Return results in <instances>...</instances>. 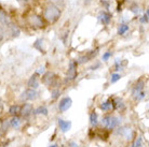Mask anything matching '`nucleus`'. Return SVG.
Masks as SVG:
<instances>
[{
  "instance_id": "412c9836",
  "label": "nucleus",
  "mask_w": 149,
  "mask_h": 147,
  "mask_svg": "<svg viewBox=\"0 0 149 147\" xmlns=\"http://www.w3.org/2000/svg\"><path fill=\"white\" fill-rule=\"evenodd\" d=\"M132 147H144V146H143V139H142V136H138L137 139L134 141V143L132 144Z\"/></svg>"
},
{
  "instance_id": "393cba45",
  "label": "nucleus",
  "mask_w": 149,
  "mask_h": 147,
  "mask_svg": "<svg viewBox=\"0 0 149 147\" xmlns=\"http://www.w3.org/2000/svg\"><path fill=\"white\" fill-rule=\"evenodd\" d=\"M58 95H60V90L56 88V89H54L52 91V98L53 99H56L57 97H58Z\"/></svg>"
},
{
  "instance_id": "dca6fc26",
  "label": "nucleus",
  "mask_w": 149,
  "mask_h": 147,
  "mask_svg": "<svg viewBox=\"0 0 149 147\" xmlns=\"http://www.w3.org/2000/svg\"><path fill=\"white\" fill-rule=\"evenodd\" d=\"M19 111H21L19 105H11L9 109V114L12 115V116H17L19 114Z\"/></svg>"
},
{
  "instance_id": "2eb2a0df",
  "label": "nucleus",
  "mask_w": 149,
  "mask_h": 147,
  "mask_svg": "<svg viewBox=\"0 0 149 147\" xmlns=\"http://www.w3.org/2000/svg\"><path fill=\"white\" fill-rule=\"evenodd\" d=\"M90 124L91 126H97L98 124V115H97L96 112H92L91 114H90Z\"/></svg>"
},
{
  "instance_id": "6ab92c4d",
  "label": "nucleus",
  "mask_w": 149,
  "mask_h": 147,
  "mask_svg": "<svg viewBox=\"0 0 149 147\" xmlns=\"http://www.w3.org/2000/svg\"><path fill=\"white\" fill-rule=\"evenodd\" d=\"M42 43H43V41L41 40V39H38V40H36V42L34 43V47L37 48L39 52H43V48H42Z\"/></svg>"
},
{
  "instance_id": "f3484780",
  "label": "nucleus",
  "mask_w": 149,
  "mask_h": 147,
  "mask_svg": "<svg viewBox=\"0 0 149 147\" xmlns=\"http://www.w3.org/2000/svg\"><path fill=\"white\" fill-rule=\"evenodd\" d=\"M10 126H11L12 128H19V124H21V120H19V116H13V118H12L11 120H10Z\"/></svg>"
},
{
  "instance_id": "c756f323",
  "label": "nucleus",
  "mask_w": 149,
  "mask_h": 147,
  "mask_svg": "<svg viewBox=\"0 0 149 147\" xmlns=\"http://www.w3.org/2000/svg\"><path fill=\"white\" fill-rule=\"evenodd\" d=\"M70 147H78V145L74 143V142H71V143H70Z\"/></svg>"
},
{
  "instance_id": "bb28decb",
  "label": "nucleus",
  "mask_w": 149,
  "mask_h": 147,
  "mask_svg": "<svg viewBox=\"0 0 149 147\" xmlns=\"http://www.w3.org/2000/svg\"><path fill=\"white\" fill-rule=\"evenodd\" d=\"M101 2H102V4H104L106 9H108V7H109V2H107L106 0H102Z\"/></svg>"
},
{
  "instance_id": "0eeeda50",
  "label": "nucleus",
  "mask_w": 149,
  "mask_h": 147,
  "mask_svg": "<svg viewBox=\"0 0 149 147\" xmlns=\"http://www.w3.org/2000/svg\"><path fill=\"white\" fill-rule=\"evenodd\" d=\"M71 105H72L71 98L70 97H65L58 103V110H60V112H66L68 109H70Z\"/></svg>"
},
{
  "instance_id": "ddd939ff",
  "label": "nucleus",
  "mask_w": 149,
  "mask_h": 147,
  "mask_svg": "<svg viewBox=\"0 0 149 147\" xmlns=\"http://www.w3.org/2000/svg\"><path fill=\"white\" fill-rule=\"evenodd\" d=\"M100 109H101L103 112H108V111L113 110V101L112 99H108L107 101L103 102L100 105Z\"/></svg>"
},
{
  "instance_id": "6e6552de",
  "label": "nucleus",
  "mask_w": 149,
  "mask_h": 147,
  "mask_svg": "<svg viewBox=\"0 0 149 147\" xmlns=\"http://www.w3.org/2000/svg\"><path fill=\"white\" fill-rule=\"evenodd\" d=\"M37 97H38V92L36 91V89L28 88L23 92L22 99L26 100V101H33V100H35Z\"/></svg>"
},
{
  "instance_id": "9d476101",
  "label": "nucleus",
  "mask_w": 149,
  "mask_h": 147,
  "mask_svg": "<svg viewBox=\"0 0 149 147\" xmlns=\"http://www.w3.org/2000/svg\"><path fill=\"white\" fill-rule=\"evenodd\" d=\"M34 112V109H33V105L29 104V103H25L22 107H21V111H19V114L22 115L23 117H28L33 114Z\"/></svg>"
},
{
  "instance_id": "f257e3e1",
  "label": "nucleus",
  "mask_w": 149,
  "mask_h": 147,
  "mask_svg": "<svg viewBox=\"0 0 149 147\" xmlns=\"http://www.w3.org/2000/svg\"><path fill=\"white\" fill-rule=\"evenodd\" d=\"M61 14H62V12H61L60 8L53 3L48 4L43 9V19L51 24L57 22L61 17Z\"/></svg>"
},
{
  "instance_id": "7c9ffc66",
  "label": "nucleus",
  "mask_w": 149,
  "mask_h": 147,
  "mask_svg": "<svg viewBox=\"0 0 149 147\" xmlns=\"http://www.w3.org/2000/svg\"><path fill=\"white\" fill-rule=\"evenodd\" d=\"M49 147H58V145H57V144H53V145H51V146H49Z\"/></svg>"
},
{
  "instance_id": "cd10ccee",
  "label": "nucleus",
  "mask_w": 149,
  "mask_h": 147,
  "mask_svg": "<svg viewBox=\"0 0 149 147\" xmlns=\"http://www.w3.org/2000/svg\"><path fill=\"white\" fill-rule=\"evenodd\" d=\"M98 67H101V63H96L95 66H92L91 67V70H95V68H98Z\"/></svg>"
},
{
  "instance_id": "aec40b11",
  "label": "nucleus",
  "mask_w": 149,
  "mask_h": 147,
  "mask_svg": "<svg viewBox=\"0 0 149 147\" xmlns=\"http://www.w3.org/2000/svg\"><path fill=\"white\" fill-rule=\"evenodd\" d=\"M121 80V74L119 73H112L111 74V78H110V83L111 84H115L116 82H118Z\"/></svg>"
},
{
  "instance_id": "9b49d317",
  "label": "nucleus",
  "mask_w": 149,
  "mask_h": 147,
  "mask_svg": "<svg viewBox=\"0 0 149 147\" xmlns=\"http://www.w3.org/2000/svg\"><path fill=\"white\" fill-rule=\"evenodd\" d=\"M57 122H58V126H60L61 131H62L63 133H66V132H68V131L70 130V128H71V122H67V120H64V119L60 118Z\"/></svg>"
},
{
  "instance_id": "4468645a",
  "label": "nucleus",
  "mask_w": 149,
  "mask_h": 147,
  "mask_svg": "<svg viewBox=\"0 0 149 147\" xmlns=\"http://www.w3.org/2000/svg\"><path fill=\"white\" fill-rule=\"evenodd\" d=\"M33 113L36 115H45V116H47V115L49 114V111H48V109H47V106L41 105V106H39L38 109H36Z\"/></svg>"
},
{
  "instance_id": "2f4dec72",
  "label": "nucleus",
  "mask_w": 149,
  "mask_h": 147,
  "mask_svg": "<svg viewBox=\"0 0 149 147\" xmlns=\"http://www.w3.org/2000/svg\"><path fill=\"white\" fill-rule=\"evenodd\" d=\"M17 1H23V0H17ZM24 1H26V0H24Z\"/></svg>"
},
{
  "instance_id": "1a4fd4ad",
  "label": "nucleus",
  "mask_w": 149,
  "mask_h": 147,
  "mask_svg": "<svg viewBox=\"0 0 149 147\" xmlns=\"http://www.w3.org/2000/svg\"><path fill=\"white\" fill-rule=\"evenodd\" d=\"M111 19H112V15L107 11L101 12L100 15H98V19H100V22L103 25H109V23L111 22Z\"/></svg>"
},
{
  "instance_id": "7ed1b4c3",
  "label": "nucleus",
  "mask_w": 149,
  "mask_h": 147,
  "mask_svg": "<svg viewBox=\"0 0 149 147\" xmlns=\"http://www.w3.org/2000/svg\"><path fill=\"white\" fill-rule=\"evenodd\" d=\"M144 87H145V82L143 80L139 81L134 85V87L132 89V96L134 97L136 101H141L145 98V91H144Z\"/></svg>"
},
{
  "instance_id": "b1692460",
  "label": "nucleus",
  "mask_w": 149,
  "mask_h": 147,
  "mask_svg": "<svg viewBox=\"0 0 149 147\" xmlns=\"http://www.w3.org/2000/svg\"><path fill=\"white\" fill-rule=\"evenodd\" d=\"M130 10H131V12H133L134 14H138V13H139V8H138V5H136V4L132 5Z\"/></svg>"
},
{
  "instance_id": "f8f14e48",
  "label": "nucleus",
  "mask_w": 149,
  "mask_h": 147,
  "mask_svg": "<svg viewBox=\"0 0 149 147\" xmlns=\"http://www.w3.org/2000/svg\"><path fill=\"white\" fill-rule=\"evenodd\" d=\"M27 86L29 88L37 89L39 87V80H38V74H34L29 77V80L27 82Z\"/></svg>"
},
{
  "instance_id": "c85d7f7f",
  "label": "nucleus",
  "mask_w": 149,
  "mask_h": 147,
  "mask_svg": "<svg viewBox=\"0 0 149 147\" xmlns=\"http://www.w3.org/2000/svg\"><path fill=\"white\" fill-rule=\"evenodd\" d=\"M91 2H92V0H84V4H86V5H88V4H90V3H91Z\"/></svg>"
},
{
  "instance_id": "a211bd4d",
  "label": "nucleus",
  "mask_w": 149,
  "mask_h": 147,
  "mask_svg": "<svg viewBox=\"0 0 149 147\" xmlns=\"http://www.w3.org/2000/svg\"><path fill=\"white\" fill-rule=\"evenodd\" d=\"M127 30H129V25H127V24H121L119 26V28H118V34H120V36L124 34Z\"/></svg>"
},
{
  "instance_id": "20e7f679",
  "label": "nucleus",
  "mask_w": 149,
  "mask_h": 147,
  "mask_svg": "<svg viewBox=\"0 0 149 147\" xmlns=\"http://www.w3.org/2000/svg\"><path fill=\"white\" fill-rule=\"evenodd\" d=\"M42 83L48 87H58V78L53 72H45L42 75Z\"/></svg>"
},
{
  "instance_id": "423d86ee",
  "label": "nucleus",
  "mask_w": 149,
  "mask_h": 147,
  "mask_svg": "<svg viewBox=\"0 0 149 147\" xmlns=\"http://www.w3.org/2000/svg\"><path fill=\"white\" fill-rule=\"evenodd\" d=\"M28 24H29V26H31L33 28H36V29H40V28L45 27L43 19L40 15L37 14H31L30 16H28Z\"/></svg>"
},
{
  "instance_id": "5701e85b",
  "label": "nucleus",
  "mask_w": 149,
  "mask_h": 147,
  "mask_svg": "<svg viewBox=\"0 0 149 147\" xmlns=\"http://www.w3.org/2000/svg\"><path fill=\"white\" fill-rule=\"evenodd\" d=\"M111 55H112L111 52H106V53H104V54H103V60H104V61H107V60L111 57Z\"/></svg>"
},
{
  "instance_id": "f03ea898",
  "label": "nucleus",
  "mask_w": 149,
  "mask_h": 147,
  "mask_svg": "<svg viewBox=\"0 0 149 147\" xmlns=\"http://www.w3.org/2000/svg\"><path fill=\"white\" fill-rule=\"evenodd\" d=\"M120 119L117 116L113 115H106L103 117L102 120V125L104 126V128H106L107 130H112V129L119 127L120 125Z\"/></svg>"
},
{
  "instance_id": "39448f33",
  "label": "nucleus",
  "mask_w": 149,
  "mask_h": 147,
  "mask_svg": "<svg viewBox=\"0 0 149 147\" xmlns=\"http://www.w3.org/2000/svg\"><path fill=\"white\" fill-rule=\"evenodd\" d=\"M77 68H78V63H77L76 60H70L69 66H68L67 74H66V80H67L68 82L74 81V80L77 78V75H78Z\"/></svg>"
},
{
  "instance_id": "4be33fe9",
  "label": "nucleus",
  "mask_w": 149,
  "mask_h": 147,
  "mask_svg": "<svg viewBox=\"0 0 149 147\" xmlns=\"http://www.w3.org/2000/svg\"><path fill=\"white\" fill-rule=\"evenodd\" d=\"M148 15H149V10H146L144 16L141 19V22H142L143 24H147V23H148Z\"/></svg>"
},
{
  "instance_id": "a878e982",
  "label": "nucleus",
  "mask_w": 149,
  "mask_h": 147,
  "mask_svg": "<svg viewBox=\"0 0 149 147\" xmlns=\"http://www.w3.org/2000/svg\"><path fill=\"white\" fill-rule=\"evenodd\" d=\"M38 75H41V74H45V67H40L39 69L37 70V73Z\"/></svg>"
}]
</instances>
